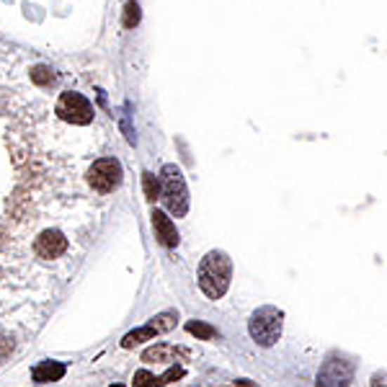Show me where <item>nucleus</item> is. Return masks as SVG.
<instances>
[{"instance_id":"nucleus-1","label":"nucleus","mask_w":387,"mask_h":387,"mask_svg":"<svg viewBox=\"0 0 387 387\" xmlns=\"http://www.w3.org/2000/svg\"><path fill=\"white\" fill-rule=\"evenodd\" d=\"M232 277V261L228 258L225 251H209L199 263V289L209 297V300H220L225 297Z\"/></svg>"},{"instance_id":"nucleus-2","label":"nucleus","mask_w":387,"mask_h":387,"mask_svg":"<svg viewBox=\"0 0 387 387\" xmlns=\"http://www.w3.org/2000/svg\"><path fill=\"white\" fill-rule=\"evenodd\" d=\"M282 325H284V313L277 308H266L256 310L248 320V331H251V339L258 343V346H274L282 336Z\"/></svg>"},{"instance_id":"nucleus-3","label":"nucleus","mask_w":387,"mask_h":387,"mask_svg":"<svg viewBox=\"0 0 387 387\" xmlns=\"http://www.w3.org/2000/svg\"><path fill=\"white\" fill-rule=\"evenodd\" d=\"M163 199L166 206L176 217H183L189 209V194H186V183L181 178V171L176 166L163 168Z\"/></svg>"},{"instance_id":"nucleus-4","label":"nucleus","mask_w":387,"mask_h":387,"mask_svg":"<svg viewBox=\"0 0 387 387\" xmlns=\"http://www.w3.org/2000/svg\"><path fill=\"white\" fill-rule=\"evenodd\" d=\"M122 176H124V171H122V163L117 158H101L88 171V183L98 194H111L114 189H119Z\"/></svg>"},{"instance_id":"nucleus-5","label":"nucleus","mask_w":387,"mask_h":387,"mask_svg":"<svg viewBox=\"0 0 387 387\" xmlns=\"http://www.w3.org/2000/svg\"><path fill=\"white\" fill-rule=\"evenodd\" d=\"M57 114H60V119L70 122V124H88V122L93 119V106L80 93L67 91V93H63L60 101H57Z\"/></svg>"},{"instance_id":"nucleus-6","label":"nucleus","mask_w":387,"mask_h":387,"mask_svg":"<svg viewBox=\"0 0 387 387\" xmlns=\"http://www.w3.org/2000/svg\"><path fill=\"white\" fill-rule=\"evenodd\" d=\"M351 374H354V364L331 359L317 374V387H343L351 379Z\"/></svg>"},{"instance_id":"nucleus-7","label":"nucleus","mask_w":387,"mask_h":387,"mask_svg":"<svg viewBox=\"0 0 387 387\" xmlns=\"http://www.w3.org/2000/svg\"><path fill=\"white\" fill-rule=\"evenodd\" d=\"M152 228H155V237H158L160 245H166V248L178 245V230H176L173 220L166 212H160V209L152 212Z\"/></svg>"},{"instance_id":"nucleus-8","label":"nucleus","mask_w":387,"mask_h":387,"mask_svg":"<svg viewBox=\"0 0 387 387\" xmlns=\"http://www.w3.org/2000/svg\"><path fill=\"white\" fill-rule=\"evenodd\" d=\"M65 372H67V367H65L63 362H41L32 369V377H34V382L47 385V382H57V379H63Z\"/></svg>"},{"instance_id":"nucleus-9","label":"nucleus","mask_w":387,"mask_h":387,"mask_svg":"<svg viewBox=\"0 0 387 387\" xmlns=\"http://www.w3.org/2000/svg\"><path fill=\"white\" fill-rule=\"evenodd\" d=\"M173 346H168V343H160L155 348H147L143 354L145 362H173Z\"/></svg>"},{"instance_id":"nucleus-10","label":"nucleus","mask_w":387,"mask_h":387,"mask_svg":"<svg viewBox=\"0 0 387 387\" xmlns=\"http://www.w3.org/2000/svg\"><path fill=\"white\" fill-rule=\"evenodd\" d=\"M186 331L189 333H194L197 339H202V341H212L214 336H217V331H214L212 325H206V323H186Z\"/></svg>"},{"instance_id":"nucleus-11","label":"nucleus","mask_w":387,"mask_h":387,"mask_svg":"<svg viewBox=\"0 0 387 387\" xmlns=\"http://www.w3.org/2000/svg\"><path fill=\"white\" fill-rule=\"evenodd\" d=\"M132 385L135 387H160V379L147 369H140L135 372V379H132Z\"/></svg>"},{"instance_id":"nucleus-12","label":"nucleus","mask_w":387,"mask_h":387,"mask_svg":"<svg viewBox=\"0 0 387 387\" xmlns=\"http://www.w3.org/2000/svg\"><path fill=\"white\" fill-rule=\"evenodd\" d=\"M145 189H147V197L155 199V194H158V183H152V176L150 173L145 176Z\"/></svg>"},{"instance_id":"nucleus-13","label":"nucleus","mask_w":387,"mask_h":387,"mask_svg":"<svg viewBox=\"0 0 387 387\" xmlns=\"http://www.w3.org/2000/svg\"><path fill=\"white\" fill-rule=\"evenodd\" d=\"M372 382H374V387H385V372H382V374H374Z\"/></svg>"},{"instance_id":"nucleus-14","label":"nucleus","mask_w":387,"mask_h":387,"mask_svg":"<svg viewBox=\"0 0 387 387\" xmlns=\"http://www.w3.org/2000/svg\"><path fill=\"white\" fill-rule=\"evenodd\" d=\"M230 387H256V385L248 382V379H240V382H235V385H230Z\"/></svg>"},{"instance_id":"nucleus-15","label":"nucleus","mask_w":387,"mask_h":387,"mask_svg":"<svg viewBox=\"0 0 387 387\" xmlns=\"http://www.w3.org/2000/svg\"><path fill=\"white\" fill-rule=\"evenodd\" d=\"M111 387H124V385H111Z\"/></svg>"}]
</instances>
